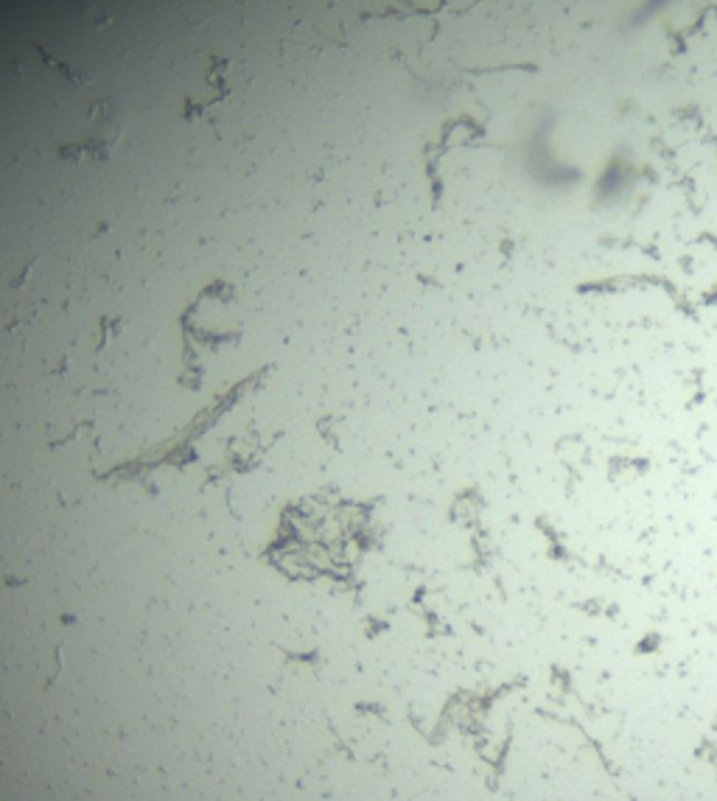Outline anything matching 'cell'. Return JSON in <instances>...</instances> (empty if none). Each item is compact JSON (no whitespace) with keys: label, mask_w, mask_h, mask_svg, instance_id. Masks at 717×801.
<instances>
[{"label":"cell","mask_w":717,"mask_h":801,"mask_svg":"<svg viewBox=\"0 0 717 801\" xmlns=\"http://www.w3.org/2000/svg\"><path fill=\"white\" fill-rule=\"evenodd\" d=\"M96 113H98L96 124H93L91 135H87V138L82 140V146H78V149H76V157L78 155L104 157L109 149H113L115 140H118V118H115V115L109 113L107 104H102V107H98Z\"/></svg>","instance_id":"obj_1"}]
</instances>
